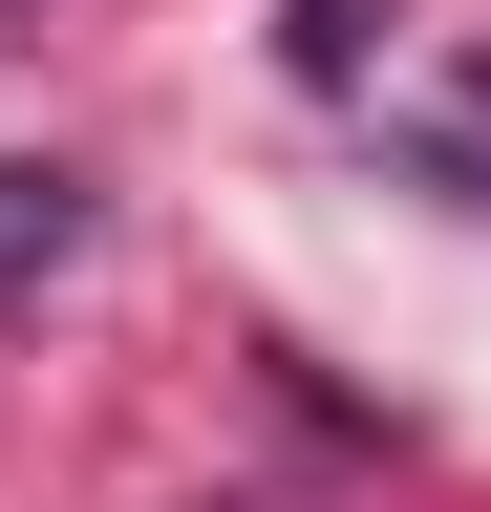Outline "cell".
<instances>
[{
  "mask_svg": "<svg viewBox=\"0 0 491 512\" xmlns=\"http://www.w3.org/2000/svg\"><path fill=\"white\" fill-rule=\"evenodd\" d=\"M65 256H86V171L65 150H0V299H43Z\"/></svg>",
  "mask_w": 491,
  "mask_h": 512,
  "instance_id": "obj_1",
  "label": "cell"
}]
</instances>
